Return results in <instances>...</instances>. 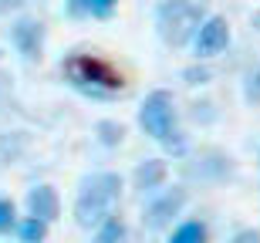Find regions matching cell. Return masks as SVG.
Returning a JSON list of instances; mask_svg holds the SVG:
<instances>
[{
    "instance_id": "6",
    "label": "cell",
    "mask_w": 260,
    "mask_h": 243,
    "mask_svg": "<svg viewBox=\"0 0 260 243\" xmlns=\"http://www.w3.org/2000/svg\"><path fill=\"white\" fill-rule=\"evenodd\" d=\"M226 44H230V24L223 17H206L203 30L196 34V54L200 58H213V54L226 51Z\"/></svg>"
},
{
    "instance_id": "11",
    "label": "cell",
    "mask_w": 260,
    "mask_h": 243,
    "mask_svg": "<svg viewBox=\"0 0 260 243\" xmlns=\"http://www.w3.org/2000/svg\"><path fill=\"white\" fill-rule=\"evenodd\" d=\"M95 243H128V230H125V223L118 220V216H112L102 230H98V240Z\"/></svg>"
},
{
    "instance_id": "10",
    "label": "cell",
    "mask_w": 260,
    "mask_h": 243,
    "mask_svg": "<svg viewBox=\"0 0 260 243\" xmlns=\"http://www.w3.org/2000/svg\"><path fill=\"white\" fill-rule=\"evenodd\" d=\"M169 243H206V226L200 220H189V223H183L176 230Z\"/></svg>"
},
{
    "instance_id": "4",
    "label": "cell",
    "mask_w": 260,
    "mask_h": 243,
    "mask_svg": "<svg viewBox=\"0 0 260 243\" xmlns=\"http://www.w3.org/2000/svg\"><path fill=\"white\" fill-rule=\"evenodd\" d=\"M64 75L78 88H91V91H118V88H125V78L98 54H71L64 61Z\"/></svg>"
},
{
    "instance_id": "9",
    "label": "cell",
    "mask_w": 260,
    "mask_h": 243,
    "mask_svg": "<svg viewBox=\"0 0 260 243\" xmlns=\"http://www.w3.org/2000/svg\"><path fill=\"white\" fill-rule=\"evenodd\" d=\"M166 176H169V169H166V162H162V159H145V162H139V165H135L132 183H135V189L149 193V189H159V186L166 183Z\"/></svg>"
},
{
    "instance_id": "7",
    "label": "cell",
    "mask_w": 260,
    "mask_h": 243,
    "mask_svg": "<svg viewBox=\"0 0 260 243\" xmlns=\"http://www.w3.org/2000/svg\"><path fill=\"white\" fill-rule=\"evenodd\" d=\"M14 44H17V51L24 54L27 61H38L41 51H44V24L41 20H17L14 24Z\"/></svg>"
},
{
    "instance_id": "17",
    "label": "cell",
    "mask_w": 260,
    "mask_h": 243,
    "mask_svg": "<svg viewBox=\"0 0 260 243\" xmlns=\"http://www.w3.org/2000/svg\"><path fill=\"white\" fill-rule=\"evenodd\" d=\"M230 243H260V230H240Z\"/></svg>"
},
{
    "instance_id": "5",
    "label": "cell",
    "mask_w": 260,
    "mask_h": 243,
    "mask_svg": "<svg viewBox=\"0 0 260 243\" xmlns=\"http://www.w3.org/2000/svg\"><path fill=\"white\" fill-rule=\"evenodd\" d=\"M183 203H186V189H169V193H162L155 203H149V210H145V226L149 230H166V226L173 223V216L183 210Z\"/></svg>"
},
{
    "instance_id": "3",
    "label": "cell",
    "mask_w": 260,
    "mask_h": 243,
    "mask_svg": "<svg viewBox=\"0 0 260 243\" xmlns=\"http://www.w3.org/2000/svg\"><path fill=\"white\" fill-rule=\"evenodd\" d=\"M139 125L155 138V142H162L166 149H173V152H183V135H179V128H176V101L169 91H152V95H145L142 108H139Z\"/></svg>"
},
{
    "instance_id": "18",
    "label": "cell",
    "mask_w": 260,
    "mask_h": 243,
    "mask_svg": "<svg viewBox=\"0 0 260 243\" xmlns=\"http://www.w3.org/2000/svg\"><path fill=\"white\" fill-rule=\"evenodd\" d=\"M24 0H0V14H10V10H17Z\"/></svg>"
},
{
    "instance_id": "2",
    "label": "cell",
    "mask_w": 260,
    "mask_h": 243,
    "mask_svg": "<svg viewBox=\"0 0 260 243\" xmlns=\"http://www.w3.org/2000/svg\"><path fill=\"white\" fill-rule=\"evenodd\" d=\"M206 4L210 0H162L159 4V14H155V24H159V38L166 44H186L196 30H203L206 24Z\"/></svg>"
},
{
    "instance_id": "1",
    "label": "cell",
    "mask_w": 260,
    "mask_h": 243,
    "mask_svg": "<svg viewBox=\"0 0 260 243\" xmlns=\"http://www.w3.org/2000/svg\"><path fill=\"white\" fill-rule=\"evenodd\" d=\"M122 196V176L95 172L88 176L75 199V220L81 230H102L115 216V203Z\"/></svg>"
},
{
    "instance_id": "12",
    "label": "cell",
    "mask_w": 260,
    "mask_h": 243,
    "mask_svg": "<svg viewBox=\"0 0 260 243\" xmlns=\"http://www.w3.org/2000/svg\"><path fill=\"white\" fill-rule=\"evenodd\" d=\"M17 233H20V240H24V243H41L44 236H48V223H44V220L27 216V220L17 226Z\"/></svg>"
},
{
    "instance_id": "16",
    "label": "cell",
    "mask_w": 260,
    "mask_h": 243,
    "mask_svg": "<svg viewBox=\"0 0 260 243\" xmlns=\"http://www.w3.org/2000/svg\"><path fill=\"white\" fill-rule=\"evenodd\" d=\"M68 10H71V17L91 14V0H68Z\"/></svg>"
},
{
    "instance_id": "14",
    "label": "cell",
    "mask_w": 260,
    "mask_h": 243,
    "mask_svg": "<svg viewBox=\"0 0 260 243\" xmlns=\"http://www.w3.org/2000/svg\"><path fill=\"white\" fill-rule=\"evenodd\" d=\"M10 226H14V203L0 199V233H7Z\"/></svg>"
},
{
    "instance_id": "15",
    "label": "cell",
    "mask_w": 260,
    "mask_h": 243,
    "mask_svg": "<svg viewBox=\"0 0 260 243\" xmlns=\"http://www.w3.org/2000/svg\"><path fill=\"white\" fill-rule=\"evenodd\" d=\"M115 4L118 0H91V14H95V17H112Z\"/></svg>"
},
{
    "instance_id": "13",
    "label": "cell",
    "mask_w": 260,
    "mask_h": 243,
    "mask_svg": "<svg viewBox=\"0 0 260 243\" xmlns=\"http://www.w3.org/2000/svg\"><path fill=\"white\" fill-rule=\"evenodd\" d=\"M98 135H102V142H105V146H118V142H122V135H125V128L115 125V122H98Z\"/></svg>"
},
{
    "instance_id": "8",
    "label": "cell",
    "mask_w": 260,
    "mask_h": 243,
    "mask_svg": "<svg viewBox=\"0 0 260 243\" xmlns=\"http://www.w3.org/2000/svg\"><path fill=\"white\" fill-rule=\"evenodd\" d=\"M58 193H54V186H34L27 193V213L34 216V220H44V223H51V220H58Z\"/></svg>"
}]
</instances>
